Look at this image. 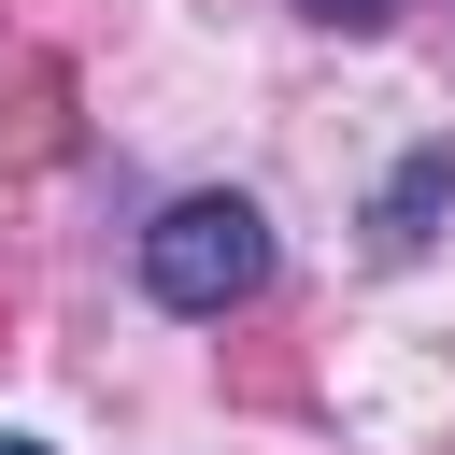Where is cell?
Masks as SVG:
<instances>
[{"mask_svg": "<svg viewBox=\"0 0 455 455\" xmlns=\"http://www.w3.org/2000/svg\"><path fill=\"white\" fill-rule=\"evenodd\" d=\"M256 284H270V213H256L242 185H185V199L142 228V299H156V313L228 327Z\"/></svg>", "mask_w": 455, "mask_h": 455, "instance_id": "6da1fadb", "label": "cell"}, {"mask_svg": "<svg viewBox=\"0 0 455 455\" xmlns=\"http://www.w3.org/2000/svg\"><path fill=\"white\" fill-rule=\"evenodd\" d=\"M441 213H455V142H412L384 171V199H370V256H427Z\"/></svg>", "mask_w": 455, "mask_h": 455, "instance_id": "7a4b0ae2", "label": "cell"}, {"mask_svg": "<svg viewBox=\"0 0 455 455\" xmlns=\"http://www.w3.org/2000/svg\"><path fill=\"white\" fill-rule=\"evenodd\" d=\"M299 14H313V28H355V43H370V28H398V0H299Z\"/></svg>", "mask_w": 455, "mask_h": 455, "instance_id": "3957f363", "label": "cell"}, {"mask_svg": "<svg viewBox=\"0 0 455 455\" xmlns=\"http://www.w3.org/2000/svg\"><path fill=\"white\" fill-rule=\"evenodd\" d=\"M0 455H57V441H0Z\"/></svg>", "mask_w": 455, "mask_h": 455, "instance_id": "277c9868", "label": "cell"}]
</instances>
